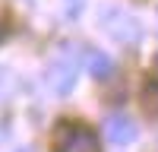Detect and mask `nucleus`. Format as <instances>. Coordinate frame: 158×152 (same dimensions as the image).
I'll return each instance as SVG.
<instances>
[{
    "label": "nucleus",
    "mask_w": 158,
    "mask_h": 152,
    "mask_svg": "<svg viewBox=\"0 0 158 152\" xmlns=\"http://www.w3.org/2000/svg\"><path fill=\"white\" fill-rule=\"evenodd\" d=\"M136 124L127 117V114H111L108 120H104V136H108V143L114 146H130L136 139Z\"/></svg>",
    "instance_id": "obj_4"
},
{
    "label": "nucleus",
    "mask_w": 158,
    "mask_h": 152,
    "mask_svg": "<svg viewBox=\"0 0 158 152\" xmlns=\"http://www.w3.org/2000/svg\"><path fill=\"white\" fill-rule=\"evenodd\" d=\"M85 67H89V73L95 76V79H108L114 73V63H111V57L104 54V51H89L85 54Z\"/></svg>",
    "instance_id": "obj_5"
},
{
    "label": "nucleus",
    "mask_w": 158,
    "mask_h": 152,
    "mask_svg": "<svg viewBox=\"0 0 158 152\" xmlns=\"http://www.w3.org/2000/svg\"><path fill=\"white\" fill-rule=\"evenodd\" d=\"M16 152H32V149H16Z\"/></svg>",
    "instance_id": "obj_8"
},
{
    "label": "nucleus",
    "mask_w": 158,
    "mask_h": 152,
    "mask_svg": "<svg viewBox=\"0 0 158 152\" xmlns=\"http://www.w3.org/2000/svg\"><path fill=\"white\" fill-rule=\"evenodd\" d=\"M139 101H142V111L149 117H158V79H149L139 92Z\"/></svg>",
    "instance_id": "obj_6"
},
{
    "label": "nucleus",
    "mask_w": 158,
    "mask_h": 152,
    "mask_svg": "<svg viewBox=\"0 0 158 152\" xmlns=\"http://www.w3.org/2000/svg\"><path fill=\"white\" fill-rule=\"evenodd\" d=\"M6 89H13V73L6 67H0V95H3Z\"/></svg>",
    "instance_id": "obj_7"
},
{
    "label": "nucleus",
    "mask_w": 158,
    "mask_h": 152,
    "mask_svg": "<svg viewBox=\"0 0 158 152\" xmlns=\"http://www.w3.org/2000/svg\"><path fill=\"white\" fill-rule=\"evenodd\" d=\"M54 152H98V136L85 124L63 120L54 133Z\"/></svg>",
    "instance_id": "obj_1"
},
{
    "label": "nucleus",
    "mask_w": 158,
    "mask_h": 152,
    "mask_svg": "<svg viewBox=\"0 0 158 152\" xmlns=\"http://www.w3.org/2000/svg\"><path fill=\"white\" fill-rule=\"evenodd\" d=\"M44 79H48V89L51 92H57V95H70L73 92V86H76V67L70 60H51V67L44 73Z\"/></svg>",
    "instance_id": "obj_3"
},
{
    "label": "nucleus",
    "mask_w": 158,
    "mask_h": 152,
    "mask_svg": "<svg viewBox=\"0 0 158 152\" xmlns=\"http://www.w3.org/2000/svg\"><path fill=\"white\" fill-rule=\"evenodd\" d=\"M101 25H104V32H108L111 38H117V41H123V44L136 41V38L142 35L139 19L130 16V13L120 10V6H104L101 10Z\"/></svg>",
    "instance_id": "obj_2"
}]
</instances>
